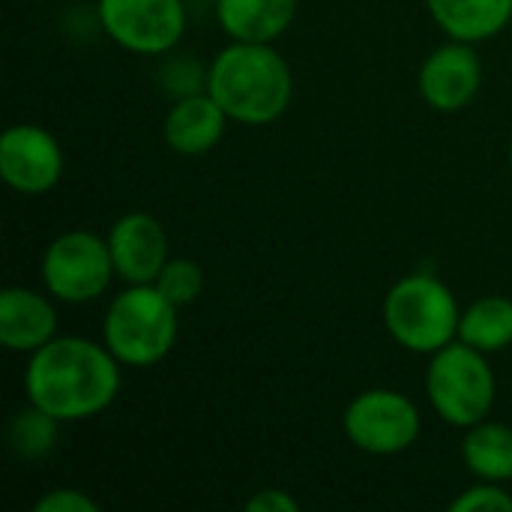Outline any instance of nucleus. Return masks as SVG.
<instances>
[{
	"mask_svg": "<svg viewBox=\"0 0 512 512\" xmlns=\"http://www.w3.org/2000/svg\"><path fill=\"white\" fill-rule=\"evenodd\" d=\"M114 270L126 285H150L168 264V234L150 213H126L108 231Z\"/></svg>",
	"mask_w": 512,
	"mask_h": 512,
	"instance_id": "obj_11",
	"label": "nucleus"
},
{
	"mask_svg": "<svg viewBox=\"0 0 512 512\" xmlns=\"http://www.w3.org/2000/svg\"><path fill=\"white\" fill-rule=\"evenodd\" d=\"M36 512H99V504L78 489H51L36 501Z\"/></svg>",
	"mask_w": 512,
	"mask_h": 512,
	"instance_id": "obj_21",
	"label": "nucleus"
},
{
	"mask_svg": "<svg viewBox=\"0 0 512 512\" xmlns=\"http://www.w3.org/2000/svg\"><path fill=\"white\" fill-rule=\"evenodd\" d=\"M432 21L459 42H486L512 21V0H426Z\"/></svg>",
	"mask_w": 512,
	"mask_h": 512,
	"instance_id": "obj_15",
	"label": "nucleus"
},
{
	"mask_svg": "<svg viewBox=\"0 0 512 512\" xmlns=\"http://www.w3.org/2000/svg\"><path fill=\"white\" fill-rule=\"evenodd\" d=\"M453 512H512V495L501 489V483H486L465 489L459 498L450 501Z\"/></svg>",
	"mask_w": 512,
	"mask_h": 512,
	"instance_id": "obj_20",
	"label": "nucleus"
},
{
	"mask_svg": "<svg viewBox=\"0 0 512 512\" xmlns=\"http://www.w3.org/2000/svg\"><path fill=\"white\" fill-rule=\"evenodd\" d=\"M57 336V312L48 297L27 288L0 294V342L6 351L33 354Z\"/></svg>",
	"mask_w": 512,
	"mask_h": 512,
	"instance_id": "obj_13",
	"label": "nucleus"
},
{
	"mask_svg": "<svg viewBox=\"0 0 512 512\" xmlns=\"http://www.w3.org/2000/svg\"><path fill=\"white\" fill-rule=\"evenodd\" d=\"M300 0H216L219 27L234 42H276L297 18Z\"/></svg>",
	"mask_w": 512,
	"mask_h": 512,
	"instance_id": "obj_14",
	"label": "nucleus"
},
{
	"mask_svg": "<svg viewBox=\"0 0 512 512\" xmlns=\"http://www.w3.org/2000/svg\"><path fill=\"white\" fill-rule=\"evenodd\" d=\"M387 333L414 354H435L459 339L462 309L456 294L429 273L399 279L384 297Z\"/></svg>",
	"mask_w": 512,
	"mask_h": 512,
	"instance_id": "obj_4",
	"label": "nucleus"
},
{
	"mask_svg": "<svg viewBox=\"0 0 512 512\" xmlns=\"http://www.w3.org/2000/svg\"><path fill=\"white\" fill-rule=\"evenodd\" d=\"M348 441L369 456H396L420 438V411L399 390H366L345 408Z\"/></svg>",
	"mask_w": 512,
	"mask_h": 512,
	"instance_id": "obj_7",
	"label": "nucleus"
},
{
	"mask_svg": "<svg viewBox=\"0 0 512 512\" xmlns=\"http://www.w3.org/2000/svg\"><path fill=\"white\" fill-rule=\"evenodd\" d=\"M177 309L153 282L129 285L105 312L102 342L120 366H156L177 342Z\"/></svg>",
	"mask_w": 512,
	"mask_h": 512,
	"instance_id": "obj_3",
	"label": "nucleus"
},
{
	"mask_svg": "<svg viewBox=\"0 0 512 512\" xmlns=\"http://www.w3.org/2000/svg\"><path fill=\"white\" fill-rule=\"evenodd\" d=\"M462 459L468 471L486 483L512 480V429L495 420H483L468 429L462 441Z\"/></svg>",
	"mask_w": 512,
	"mask_h": 512,
	"instance_id": "obj_16",
	"label": "nucleus"
},
{
	"mask_svg": "<svg viewBox=\"0 0 512 512\" xmlns=\"http://www.w3.org/2000/svg\"><path fill=\"white\" fill-rule=\"evenodd\" d=\"M228 120L231 117L207 90L189 93L168 108L162 135L177 156H204L222 141Z\"/></svg>",
	"mask_w": 512,
	"mask_h": 512,
	"instance_id": "obj_12",
	"label": "nucleus"
},
{
	"mask_svg": "<svg viewBox=\"0 0 512 512\" xmlns=\"http://www.w3.org/2000/svg\"><path fill=\"white\" fill-rule=\"evenodd\" d=\"M27 402L57 423L102 414L120 393V360L81 336H54L30 354L24 369Z\"/></svg>",
	"mask_w": 512,
	"mask_h": 512,
	"instance_id": "obj_1",
	"label": "nucleus"
},
{
	"mask_svg": "<svg viewBox=\"0 0 512 512\" xmlns=\"http://www.w3.org/2000/svg\"><path fill=\"white\" fill-rule=\"evenodd\" d=\"M510 168H512V150H510Z\"/></svg>",
	"mask_w": 512,
	"mask_h": 512,
	"instance_id": "obj_23",
	"label": "nucleus"
},
{
	"mask_svg": "<svg viewBox=\"0 0 512 512\" xmlns=\"http://www.w3.org/2000/svg\"><path fill=\"white\" fill-rule=\"evenodd\" d=\"M483 84V63L471 42L450 39L447 45L435 48L420 66V96L435 111H462L474 102Z\"/></svg>",
	"mask_w": 512,
	"mask_h": 512,
	"instance_id": "obj_10",
	"label": "nucleus"
},
{
	"mask_svg": "<svg viewBox=\"0 0 512 512\" xmlns=\"http://www.w3.org/2000/svg\"><path fill=\"white\" fill-rule=\"evenodd\" d=\"M117 276L108 237L93 231H66L42 255V285L60 303H90Z\"/></svg>",
	"mask_w": 512,
	"mask_h": 512,
	"instance_id": "obj_6",
	"label": "nucleus"
},
{
	"mask_svg": "<svg viewBox=\"0 0 512 512\" xmlns=\"http://www.w3.org/2000/svg\"><path fill=\"white\" fill-rule=\"evenodd\" d=\"M174 306H189L204 291V270L192 258H168L153 282Z\"/></svg>",
	"mask_w": 512,
	"mask_h": 512,
	"instance_id": "obj_19",
	"label": "nucleus"
},
{
	"mask_svg": "<svg viewBox=\"0 0 512 512\" xmlns=\"http://www.w3.org/2000/svg\"><path fill=\"white\" fill-rule=\"evenodd\" d=\"M249 512H300V501L285 489H261L246 501Z\"/></svg>",
	"mask_w": 512,
	"mask_h": 512,
	"instance_id": "obj_22",
	"label": "nucleus"
},
{
	"mask_svg": "<svg viewBox=\"0 0 512 512\" xmlns=\"http://www.w3.org/2000/svg\"><path fill=\"white\" fill-rule=\"evenodd\" d=\"M99 24L132 54H165L186 33L183 0H99Z\"/></svg>",
	"mask_w": 512,
	"mask_h": 512,
	"instance_id": "obj_8",
	"label": "nucleus"
},
{
	"mask_svg": "<svg viewBox=\"0 0 512 512\" xmlns=\"http://www.w3.org/2000/svg\"><path fill=\"white\" fill-rule=\"evenodd\" d=\"M57 420L48 417L45 411L39 408H27L21 414H15L6 426V441L9 447L21 456V459H39L45 456L51 447H54V438H57Z\"/></svg>",
	"mask_w": 512,
	"mask_h": 512,
	"instance_id": "obj_18",
	"label": "nucleus"
},
{
	"mask_svg": "<svg viewBox=\"0 0 512 512\" xmlns=\"http://www.w3.org/2000/svg\"><path fill=\"white\" fill-rule=\"evenodd\" d=\"M459 339L483 354H495L512 345V300L501 294L480 297L462 312Z\"/></svg>",
	"mask_w": 512,
	"mask_h": 512,
	"instance_id": "obj_17",
	"label": "nucleus"
},
{
	"mask_svg": "<svg viewBox=\"0 0 512 512\" xmlns=\"http://www.w3.org/2000/svg\"><path fill=\"white\" fill-rule=\"evenodd\" d=\"M495 372L483 351L459 342L432 354L426 372V393L435 414L456 429H471L492 414Z\"/></svg>",
	"mask_w": 512,
	"mask_h": 512,
	"instance_id": "obj_5",
	"label": "nucleus"
},
{
	"mask_svg": "<svg viewBox=\"0 0 512 512\" xmlns=\"http://www.w3.org/2000/svg\"><path fill=\"white\" fill-rule=\"evenodd\" d=\"M204 90L222 111L246 126L276 123L294 96V75L273 42H234L222 48L207 75Z\"/></svg>",
	"mask_w": 512,
	"mask_h": 512,
	"instance_id": "obj_2",
	"label": "nucleus"
},
{
	"mask_svg": "<svg viewBox=\"0 0 512 512\" xmlns=\"http://www.w3.org/2000/svg\"><path fill=\"white\" fill-rule=\"evenodd\" d=\"M0 177L21 195H42L63 177L57 138L36 123H15L0 135Z\"/></svg>",
	"mask_w": 512,
	"mask_h": 512,
	"instance_id": "obj_9",
	"label": "nucleus"
}]
</instances>
